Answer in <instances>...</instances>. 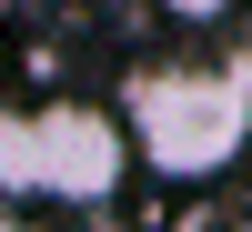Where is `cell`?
<instances>
[{"mask_svg": "<svg viewBox=\"0 0 252 232\" xmlns=\"http://www.w3.org/2000/svg\"><path fill=\"white\" fill-rule=\"evenodd\" d=\"M121 121H131L141 162H152L161 182H222L252 152V51L131 71L121 81Z\"/></svg>", "mask_w": 252, "mask_h": 232, "instance_id": "6da1fadb", "label": "cell"}, {"mask_svg": "<svg viewBox=\"0 0 252 232\" xmlns=\"http://www.w3.org/2000/svg\"><path fill=\"white\" fill-rule=\"evenodd\" d=\"M141 162L121 101H81V91H51V101H20L10 132H0V182L10 202H61V212H91V202L121 192V172Z\"/></svg>", "mask_w": 252, "mask_h": 232, "instance_id": "7a4b0ae2", "label": "cell"}, {"mask_svg": "<svg viewBox=\"0 0 252 232\" xmlns=\"http://www.w3.org/2000/svg\"><path fill=\"white\" fill-rule=\"evenodd\" d=\"M242 0H161V20H182V31H212V20H232Z\"/></svg>", "mask_w": 252, "mask_h": 232, "instance_id": "3957f363", "label": "cell"}, {"mask_svg": "<svg viewBox=\"0 0 252 232\" xmlns=\"http://www.w3.org/2000/svg\"><path fill=\"white\" fill-rule=\"evenodd\" d=\"M10 232H40V222H31V212H10Z\"/></svg>", "mask_w": 252, "mask_h": 232, "instance_id": "277c9868", "label": "cell"}, {"mask_svg": "<svg viewBox=\"0 0 252 232\" xmlns=\"http://www.w3.org/2000/svg\"><path fill=\"white\" fill-rule=\"evenodd\" d=\"M242 51H252V31H242Z\"/></svg>", "mask_w": 252, "mask_h": 232, "instance_id": "5b68a950", "label": "cell"}]
</instances>
